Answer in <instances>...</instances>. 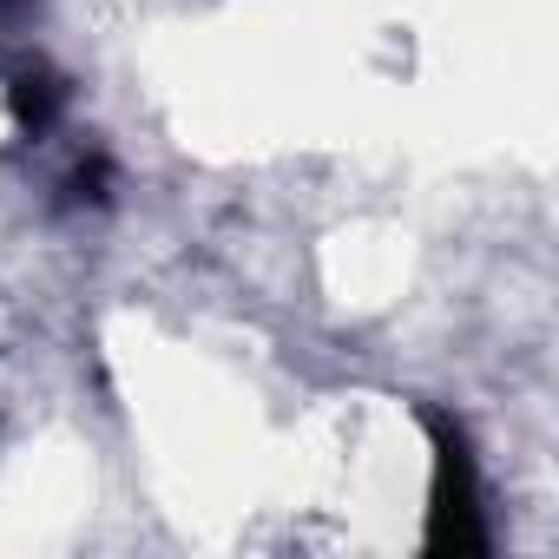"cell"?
<instances>
[{
	"instance_id": "cell-2",
	"label": "cell",
	"mask_w": 559,
	"mask_h": 559,
	"mask_svg": "<svg viewBox=\"0 0 559 559\" xmlns=\"http://www.w3.org/2000/svg\"><path fill=\"white\" fill-rule=\"evenodd\" d=\"M14 99H21V119H27V126H34V132H40V126H47V119H53V112H60V86H53V80H47V73H27V80H21V93H14Z\"/></svg>"
},
{
	"instance_id": "cell-1",
	"label": "cell",
	"mask_w": 559,
	"mask_h": 559,
	"mask_svg": "<svg viewBox=\"0 0 559 559\" xmlns=\"http://www.w3.org/2000/svg\"><path fill=\"white\" fill-rule=\"evenodd\" d=\"M435 435V493H428V552L474 559L487 552V520H480V474L467 454V435L448 415H428Z\"/></svg>"
}]
</instances>
